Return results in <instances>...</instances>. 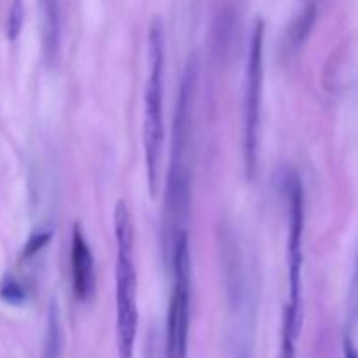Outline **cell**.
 Listing matches in <instances>:
<instances>
[{"mask_svg":"<svg viewBox=\"0 0 358 358\" xmlns=\"http://www.w3.org/2000/svg\"><path fill=\"white\" fill-rule=\"evenodd\" d=\"M72 285L77 301L87 303L93 297L96 276H94V259L87 245L80 224H76L72 231Z\"/></svg>","mask_w":358,"mask_h":358,"instance_id":"obj_7","label":"cell"},{"mask_svg":"<svg viewBox=\"0 0 358 358\" xmlns=\"http://www.w3.org/2000/svg\"><path fill=\"white\" fill-rule=\"evenodd\" d=\"M296 339L297 336H294L292 331L283 325L282 355H280V358H296Z\"/></svg>","mask_w":358,"mask_h":358,"instance_id":"obj_13","label":"cell"},{"mask_svg":"<svg viewBox=\"0 0 358 358\" xmlns=\"http://www.w3.org/2000/svg\"><path fill=\"white\" fill-rule=\"evenodd\" d=\"M170 259L173 268V290L168 310L166 358H187L191 317V252L185 229L175 236Z\"/></svg>","mask_w":358,"mask_h":358,"instance_id":"obj_4","label":"cell"},{"mask_svg":"<svg viewBox=\"0 0 358 358\" xmlns=\"http://www.w3.org/2000/svg\"><path fill=\"white\" fill-rule=\"evenodd\" d=\"M289 198V240H287V266H289V301H287L283 325L299 336L303 325V231H304V192L296 175L285 182Z\"/></svg>","mask_w":358,"mask_h":358,"instance_id":"obj_5","label":"cell"},{"mask_svg":"<svg viewBox=\"0 0 358 358\" xmlns=\"http://www.w3.org/2000/svg\"><path fill=\"white\" fill-rule=\"evenodd\" d=\"M24 23V6L23 0H13L7 17V37L9 41H16L21 34V28Z\"/></svg>","mask_w":358,"mask_h":358,"instance_id":"obj_10","label":"cell"},{"mask_svg":"<svg viewBox=\"0 0 358 358\" xmlns=\"http://www.w3.org/2000/svg\"><path fill=\"white\" fill-rule=\"evenodd\" d=\"M315 16H317V9L315 6H308L306 9H303V13L296 17V21L290 27V42L296 45L303 44L306 41L308 34H310L311 27L315 23Z\"/></svg>","mask_w":358,"mask_h":358,"instance_id":"obj_9","label":"cell"},{"mask_svg":"<svg viewBox=\"0 0 358 358\" xmlns=\"http://www.w3.org/2000/svg\"><path fill=\"white\" fill-rule=\"evenodd\" d=\"M0 297L9 304H21L27 299V294H24L23 287H21L16 280L7 276V278L3 280L2 287H0Z\"/></svg>","mask_w":358,"mask_h":358,"instance_id":"obj_11","label":"cell"},{"mask_svg":"<svg viewBox=\"0 0 358 358\" xmlns=\"http://www.w3.org/2000/svg\"><path fill=\"white\" fill-rule=\"evenodd\" d=\"M164 79V28L159 17L149 27V76L143 96V152L149 194L156 198L161 189V161L164 145L163 122Z\"/></svg>","mask_w":358,"mask_h":358,"instance_id":"obj_3","label":"cell"},{"mask_svg":"<svg viewBox=\"0 0 358 358\" xmlns=\"http://www.w3.org/2000/svg\"><path fill=\"white\" fill-rule=\"evenodd\" d=\"M264 21L257 20L250 41V52L245 72V98H243V161L248 180L255 177L259 156V122H261L262 100V52H264Z\"/></svg>","mask_w":358,"mask_h":358,"instance_id":"obj_6","label":"cell"},{"mask_svg":"<svg viewBox=\"0 0 358 358\" xmlns=\"http://www.w3.org/2000/svg\"><path fill=\"white\" fill-rule=\"evenodd\" d=\"M115 233V343L117 358H133L138 306H136V271H135V231L131 213L126 201L119 199L114 210Z\"/></svg>","mask_w":358,"mask_h":358,"instance_id":"obj_2","label":"cell"},{"mask_svg":"<svg viewBox=\"0 0 358 358\" xmlns=\"http://www.w3.org/2000/svg\"><path fill=\"white\" fill-rule=\"evenodd\" d=\"M345 358H358V352L350 338L345 339Z\"/></svg>","mask_w":358,"mask_h":358,"instance_id":"obj_14","label":"cell"},{"mask_svg":"<svg viewBox=\"0 0 358 358\" xmlns=\"http://www.w3.org/2000/svg\"><path fill=\"white\" fill-rule=\"evenodd\" d=\"M42 21H44V51L49 65H55L59 51V31H62V13L59 0H41Z\"/></svg>","mask_w":358,"mask_h":358,"instance_id":"obj_8","label":"cell"},{"mask_svg":"<svg viewBox=\"0 0 358 358\" xmlns=\"http://www.w3.org/2000/svg\"><path fill=\"white\" fill-rule=\"evenodd\" d=\"M51 240H52L51 231H37V233L30 234V238H28V241L23 247V259L34 257V255L37 254V252H41Z\"/></svg>","mask_w":358,"mask_h":358,"instance_id":"obj_12","label":"cell"},{"mask_svg":"<svg viewBox=\"0 0 358 358\" xmlns=\"http://www.w3.org/2000/svg\"><path fill=\"white\" fill-rule=\"evenodd\" d=\"M198 65L196 59H189L178 90L177 107L173 119V140H171V163L166 182V248H171L175 236L180 231L189 206V147L192 138V105H194Z\"/></svg>","mask_w":358,"mask_h":358,"instance_id":"obj_1","label":"cell"}]
</instances>
